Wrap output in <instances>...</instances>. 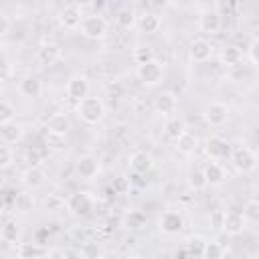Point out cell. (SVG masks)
Listing matches in <instances>:
<instances>
[{
  "mask_svg": "<svg viewBox=\"0 0 259 259\" xmlns=\"http://www.w3.org/2000/svg\"><path fill=\"white\" fill-rule=\"evenodd\" d=\"M77 113H79V117L85 121V123H97V121H101V117H103V113H105V105H103V101L99 99V97H85V99H81L79 103H77Z\"/></svg>",
  "mask_w": 259,
  "mask_h": 259,
  "instance_id": "6da1fadb",
  "label": "cell"
},
{
  "mask_svg": "<svg viewBox=\"0 0 259 259\" xmlns=\"http://www.w3.org/2000/svg\"><path fill=\"white\" fill-rule=\"evenodd\" d=\"M231 162H233V166H235L239 172L247 174V172H253V170H255V166H257V156H255V152H253L251 148L243 146V148H237V150L233 152Z\"/></svg>",
  "mask_w": 259,
  "mask_h": 259,
  "instance_id": "7a4b0ae2",
  "label": "cell"
},
{
  "mask_svg": "<svg viewBox=\"0 0 259 259\" xmlns=\"http://www.w3.org/2000/svg\"><path fill=\"white\" fill-rule=\"evenodd\" d=\"M81 32L87 38H103L107 34V22L101 16H97V14L83 16V20H81Z\"/></svg>",
  "mask_w": 259,
  "mask_h": 259,
  "instance_id": "3957f363",
  "label": "cell"
},
{
  "mask_svg": "<svg viewBox=\"0 0 259 259\" xmlns=\"http://www.w3.org/2000/svg\"><path fill=\"white\" fill-rule=\"evenodd\" d=\"M136 73H138V79L144 85H148V87H154V85H158L162 81V65L156 59L150 61V63L138 65V71Z\"/></svg>",
  "mask_w": 259,
  "mask_h": 259,
  "instance_id": "277c9868",
  "label": "cell"
},
{
  "mask_svg": "<svg viewBox=\"0 0 259 259\" xmlns=\"http://www.w3.org/2000/svg\"><path fill=\"white\" fill-rule=\"evenodd\" d=\"M87 95H89V79L85 75H73L67 81V97L79 103Z\"/></svg>",
  "mask_w": 259,
  "mask_h": 259,
  "instance_id": "5b68a950",
  "label": "cell"
},
{
  "mask_svg": "<svg viewBox=\"0 0 259 259\" xmlns=\"http://www.w3.org/2000/svg\"><path fill=\"white\" fill-rule=\"evenodd\" d=\"M221 229L227 233V235H237L245 229V217L241 210L237 208H231V210H225L223 212V225Z\"/></svg>",
  "mask_w": 259,
  "mask_h": 259,
  "instance_id": "8992f818",
  "label": "cell"
},
{
  "mask_svg": "<svg viewBox=\"0 0 259 259\" xmlns=\"http://www.w3.org/2000/svg\"><path fill=\"white\" fill-rule=\"evenodd\" d=\"M59 20L65 28L69 30H75L81 26V20H83V12H81V6L79 4H67L61 12H59Z\"/></svg>",
  "mask_w": 259,
  "mask_h": 259,
  "instance_id": "52a82bcc",
  "label": "cell"
},
{
  "mask_svg": "<svg viewBox=\"0 0 259 259\" xmlns=\"http://www.w3.org/2000/svg\"><path fill=\"white\" fill-rule=\"evenodd\" d=\"M75 172L79 174V178L91 180V178H95L99 174V160L95 156H89V154L81 156L77 160V164H75Z\"/></svg>",
  "mask_w": 259,
  "mask_h": 259,
  "instance_id": "ba28073f",
  "label": "cell"
},
{
  "mask_svg": "<svg viewBox=\"0 0 259 259\" xmlns=\"http://www.w3.org/2000/svg\"><path fill=\"white\" fill-rule=\"evenodd\" d=\"M182 227H184L182 214L176 212V210H166L160 217V231L166 233V235H176V233L182 231Z\"/></svg>",
  "mask_w": 259,
  "mask_h": 259,
  "instance_id": "9c48e42d",
  "label": "cell"
},
{
  "mask_svg": "<svg viewBox=\"0 0 259 259\" xmlns=\"http://www.w3.org/2000/svg\"><path fill=\"white\" fill-rule=\"evenodd\" d=\"M91 196L87 194V192H75V194H71L69 198H67V208L73 212V214H79V217H83V214H87L89 210H91Z\"/></svg>",
  "mask_w": 259,
  "mask_h": 259,
  "instance_id": "30bf717a",
  "label": "cell"
},
{
  "mask_svg": "<svg viewBox=\"0 0 259 259\" xmlns=\"http://www.w3.org/2000/svg\"><path fill=\"white\" fill-rule=\"evenodd\" d=\"M188 55L194 63H204L212 55V45L206 38H196V40H192V45L188 49Z\"/></svg>",
  "mask_w": 259,
  "mask_h": 259,
  "instance_id": "8fae6325",
  "label": "cell"
},
{
  "mask_svg": "<svg viewBox=\"0 0 259 259\" xmlns=\"http://www.w3.org/2000/svg\"><path fill=\"white\" fill-rule=\"evenodd\" d=\"M59 57H61V49H59V45H55V42H45V45H40V49H38V53H36V61H38L42 67L55 65V63L59 61Z\"/></svg>",
  "mask_w": 259,
  "mask_h": 259,
  "instance_id": "7c38bea8",
  "label": "cell"
},
{
  "mask_svg": "<svg viewBox=\"0 0 259 259\" xmlns=\"http://www.w3.org/2000/svg\"><path fill=\"white\" fill-rule=\"evenodd\" d=\"M204 117H206V121H208L210 125H223V123L227 121V117H229V107H227L225 103H221V101H212V103L206 107Z\"/></svg>",
  "mask_w": 259,
  "mask_h": 259,
  "instance_id": "4fadbf2b",
  "label": "cell"
},
{
  "mask_svg": "<svg viewBox=\"0 0 259 259\" xmlns=\"http://www.w3.org/2000/svg\"><path fill=\"white\" fill-rule=\"evenodd\" d=\"M174 148H176L180 154L190 156V154H194V150L198 148V138H196L192 132L184 130V132L174 140Z\"/></svg>",
  "mask_w": 259,
  "mask_h": 259,
  "instance_id": "5bb4252c",
  "label": "cell"
},
{
  "mask_svg": "<svg viewBox=\"0 0 259 259\" xmlns=\"http://www.w3.org/2000/svg\"><path fill=\"white\" fill-rule=\"evenodd\" d=\"M204 152H206V156H208L210 160H221V158L227 156V152H229V144H227L221 136H212V138L206 140Z\"/></svg>",
  "mask_w": 259,
  "mask_h": 259,
  "instance_id": "9a60e30c",
  "label": "cell"
},
{
  "mask_svg": "<svg viewBox=\"0 0 259 259\" xmlns=\"http://www.w3.org/2000/svg\"><path fill=\"white\" fill-rule=\"evenodd\" d=\"M152 166H154V160L146 152H134L130 158V168L134 174H146L152 170Z\"/></svg>",
  "mask_w": 259,
  "mask_h": 259,
  "instance_id": "2e32d148",
  "label": "cell"
},
{
  "mask_svg": "<svg viewBox=\"0 0 259 259\" xmlns=\"http://www.w3.org/2000/svg\"><path fill=\"white\" fill-rule=\"evenodd\" d=\"M154 107H156L158 113H162V115H170V113L176 111L178 101H176V97H174L170 91H164V93L156 95V99H154Z\"/></svg>",
  "mask_w": 259,
  "mask_h": 259,
  "instance_id": "e0dca14e",
  "label": "cell"
},
{
  "mask_svg": "<svg viewBox=\"0 0 259 259\" xmlns=\"http://www.w3.org/2000/svg\"><path fill=\"white\" fill-rule=\"evenodd\" d=\"M200 30L206 34H217L221 30V14L217 10H206L200 14Z\"/></svg>",
  "mask_w": 259,
  "mask_h": 259,
  "instance_id": "ac0fdd59",
  "label": "cell"
},
{
  "mask_svg": "<svg viewBox=\"0 0 259 259\" xmlns=\"http://www.w3.org/2000/svg\"><path fill=\"white\" fill-rule=\"evenodd\" d=\"M47 130L49 134H57V136H67V132L71 130V121L65 113H53L47 121Z\"/></svg>",
  "mask_w": 259,
  "mask_h": 259,
  "instance_id": "d6986e66",
  "label": "cell"
},
{
  "mask_svg": "<svg viewBox=\"0 0 259 259\" xmlns=\"http://www.w3.org/2000/svg\"><path fill=\"white\" fill-rule=\"evenodd\" d=\"M202 174H204V180H206V184H221V182H225V168L221 166V164H217V162H210V164H206V168L202 170Z\"/></svg>",
  "mask_w": 259,
  "mask_h": 259,
  "instance_id": "ffe728a7",
  "label": "cell"
},
{
  "mask_svg": "<svg viewBox=\"0 0 259 259\" xmlns=\"http://www.w3.org/2000/svg\"><path fill=\"white\" fill-rule=\"evenodd\" d=\"M40 91H42V85H40V81L36 77H24L20 81V93L24 97H38Z\"/></svg>",
  "mask_w": 259,
  "mask_h": 259,
  "instance_id": "44dd1931",
  "label": "cell"
},
{
  "mask_svg": "<svg viewBox=\"0 0 259 259\" xmlns=\"http://www.w3.org/2000/svg\"><path fill=\"white\" fill-rule=\"evenodd\" d=\"M160 24H162V22H160V16L154 14V12H144V14L140 16V28H142L146 34L158 32Z\"/></svg>",
  "mask_w": 259,
  "mask_h": 259,
  "instance_id": "7402d4cb",
  "label": "cell"
},
{
  "mask_svg": "<svg viewBox=\"0 0 259 259\" xmlns=\"http://www.w3.org/2000/svg\"><path fill=\"white\" fill-rule=\"evenodd\" d=\"M22 182L26 184V186H40L42 182H45V172L38 168V166H30L28 170H24V174H22Z\"/></svg>",
  "mask_w": 259,
  "mask_h": 259,
  "instance_id": "603a6c76",
  "label": "cell"
},
{
  "mask_svg": "<svg viewBox=\"0 0 259 259\" xmlns=\"http://www.w3.org/2000/svg\"><path fill=\"white\" fill-rule=\"evenodd\" d=\"M115 22H117L121 28H132V26L136 24V12H134V8H130V6L119 8L117 14H115Z\"/></svg>",
  "mask_w": 259,
  "mask_h": 259,
  "instance_id": "cb8c5ba5",
  "label": "cell"
},
{
  "mask_svg": "<svg viewBox=\"0 0 259 259\" xmlns=\"http://www.w3.org/2000/svg\"><path fill=\"white\" fill-rule=\"evenodd\" d=\"M221 59H223V63H225V65H229V67H235V65H239V63H241V59H243V53H241V49H239V47L231 45V47H225V49H223V53H221Z\"/></svg>",
  "mask_w": 259,
  "mask_h": 259,
  "instance_id": "d4e9b609",
  "label": "cell"
},
{
  "mask_svg": "<svg viewBox=\"0 0 259 259\" xmlns=\"http://www.w3.org/2000/svg\"><path fill=\"white\" fill-rule=\"evenodd\" d=\"M0 134H2L4 142H8V144H14V142H18V140L22 138V127H20L16 121H10V123L2 125Z\"/></svg>",
  "mask_w": 259,
  "mask_h": 259,
  "instance_id": "484cf974",
  "label": "cell"
},
{
  "mask_svg": "<svg viewBox=\"0 0 259 259\" xmlns=\"http://www.w3.org/2000/svg\"><path fill=\"white\" fill-rule=\"evenodd\" d=\"M204 239L202 237H190L188 241H186V245H184V249H186V253H188V257L192 259V257H202V251H204Z\"/></svg>",
  "mask_w": 259,
  "mask_h": 259,
  "instance_id": "4316f807",
  "label": "cell"
},
{
  "mask_svg": "<svg viewBox=\"0 0 259 259\" xmlns=\"http://www.w3.org/2000/svg\"><path fill=\"white\" fill-rule=\"evenodd\" d=\"M38 255H42L40 245H36V243H20L18 245V257L20 259H34Z\"/></svg>",
  "mask_w": 259,
  "mask_h": 259,
  "instance_id": "83f0119b",
  "label": "cell"
},
{
  "mask_svg": "<svg viewBox=\"0 0 259 259\" xmlns=\"http://www.w3.org/2000/svg\"><path fill=\"white\" fill-rule=\"evenodd\" d=\"M132 59H134L138 65L150 63V61H154V49H152V47H138V49H134Z\"/></svg>",
  "mask_w": 259,
  "mask_h": 259,
  "instance_id": "f1b7e54d",
  "label": "cell"
},
{
  "mask_svg": "<svg viewBox=\"0 0 259 259\" xmlns=\"http://www.w3.org/2000/svg\"><path fill=\"white\" fill-rule=\"evenodd\" d=\"M45 144H47V148L53 150V152H63V150L67 148V138H65V136H57V134H47Z\"/></svg>",
  "mask_w": 259,
  "mask_h": 259,
  "instance_id": "f546056e",
  "label": "cell"
},
{
  "mask_svg": "<svg viewBox=\"0 0 259 259\" xmlns=\"http://www.w3.org/2000/svg\"><path fill=\"white\" fill-rule=\"evenodd\" d=\"M16 237H18V225L14 221H8L0 227V239L2 241L12 243V241H16Z\"/></svg>",
  "mask_w": 259,
  "mask_h": 259,
  "instance_id": "4dcf8cb0",
  "label": "cell"
},
{
  "mask_svg": "<svg viewBox=\"0 0 259 259\" xmlns=\"http://www.w3.org/2000/svg\"><path fill=\"white\" fill-rule=\"evenodd\" d=\"M223 255H225V249L221 243H217V241L204 243V251H202L204 259H223Z\"/></svg>",
  "mask_w": 259,
  "mask_h": 259,
  "instance_id": "1f68e13d",
  "label": "cell"
},
{
  "mask_svg": "<svg viewBox=\"0 0 259 259\" xmlns=\"http://www.w3.org/2000/svg\"><path fill=\"white\" fill-rule=\"evenodd\" d=\"M243 217H245V221H251V223H257L259 221V200L257 198H251V200L245 202Z\"/></svg>",
  "mask_w": 259,
  "mask_h": 259,
  "instance_id": "d6a6232c",
  "label": "cell"
},
{
  "mask_svg": "<svg viewBox=\"0 0 259 259\" xmlns=\"http://www.w3.org/2000/svg\"><path fill=\"white\" fill-rule=\"evenodd\" d=\"M14 206H16L18 210L26 212V210H32L34 200H32V196H30V194H26V192H18V194L14 196Z\"/></svg>",
  "mask_w": 259,
  "mask_h": 259,
  "instance_id": "836d02e7",
  "label": "cell"
},
{
  "mask_svg": "<svg viewBox=\"0 0 259 259\" xmlns=\"http://www.w3.org/2000/svg\"><path fill=\"white\" fill-rule=\"evenodd\" d=\"M16 115V109L8 103V101H0V125H6L14 119Z\"/></svg>",
  "mask_w": 259,
  "mask_h": 259,
  "instance_id": "e575fe53",
  "label": "cell"
},
{
  "mask_svg": "<svg viewBox=\"0 0 259 259\" xmlns=\"http://www.w3.org/2000/svg\"><path fill=\"white\" fill-rule=\"evenodd\" d=\"M188 186L192 188V190H202L204 186H206V180H204V174H202V170H194V172H190V176H188Z\"/></svg>",
  "mask_w": 259,
  "mask_h": 259,
  "instance_id": "d590c367",
  "label": "cell"
},
{
  "mask_svg": "<svg viewBox=\"0 0 259 259\" xmlns=\"http://www.w3.org/2000/svg\"><path fill=\"white\" fill-rule=\"evenodd\" d=\"M45 208L47 210H63L65 208V200L59 196V194H49L47 198H45Z\"/></svg>",
  "mask_w": 259,
  "mask_h": 259,
  "instance_id": "8d00e7d4",
  "label": "cell"
},
{
  "mask_svg": "<svg viewBox=\"0 0 259 259\" xmlns=\"http://www.w3.org/2000/svg\"><path fill=\"white\" fill-rule=\"evenodd\" d=\"M182 132H184V123H182L180 119H172V121H168V125H166V134H168L172 140H176Z\"/></svg>",
  "mask_w": 259,
  "mask_h": 259,
  "instance_id": "74e56055",
  "label": "cell"
},
{
  "mask_svg": "<svg viewBox=\"0 0 259 259\" xmlns=\"http://www.w3.org/2000/svg\"><path fill=\"white\" fill-rule=\"evenodd\" d=\"M127 221H130V227H142L146 223V214L142 210H134V212H130Z\"/></svg>",
  "mask_w": 259,
  "mask_h": 259,
  "instance_id": "f35d334b",
  "label": "cell"
},
{
  "mask_svg": "<svg viewBox=\"0 0 259 259\" xmlns=\"http://www.w3.org/2000/svg\"><path fill=\"white\" fill-rule=\"evenodd\" d=\"M10 162H12V152H10V148H8V146H0V168L10 166Z\"/></svg>",
  "mask_w": 259,
  "mask_h": 259,
  "instance_id": "ab89813d",
  "label": "cell"
},
{
  "mask_svg": "<svg viewBox=\"0 0 259 259\" xmlns=\"http://www.w3.org/2000/svg\"><path fill=\"white\" fill-rule=\"evenodd\" d=\"M81 253H83V259H97V257H99V249H97L93 243H87V245L81 249Z\"/></svg>",
  "mask_w": 259,
  "mask_h": 259,
  "instance_id": "60d3db41",
  "label": "cell"
},
{
  "mask_svg": "<svg viewBox=\"0 0 259 259\" xmlns=\"http://www.w3.org/2000/svg\"><path fill=\"white\" fill-rule=\"evenodd\" d=\"M223 212H225V210H221V208H217V210L210 212V227H212L214 231H219L221 225H223Z\"/></svg>",
  "mask_w": 259,
  "mask_h": 259,
  "instance_id": "b9f144b4",
  "label": "cell"
},
{
  "mask_svg": "<svg viewBox=\"0 0 259 259\" xmlns=\"http://www.w3.org/2000/svg\"><path fill=\"white\" fill-rule=\"evenodd\" d=\"M257 49H259V40H257V38H253V40H251V45H249V49H247V55H249L251 65H257Z\"/></svg>",
  "mask_w": 259,
  "mask_h": 259,
  "instance_id": "7bdbcfd3",
  "label": "cell"
},
{
  "mask_svg": "<svg viewBox=\"0 0 259 259\" xmlns=\"http://www.w3.org/2000/svg\"><path fill=\"white\" fill-rule=\"evenodd\" d=\"M63 259H83V253H81V249H65Z\"/></svg>",
  "mask_w": 259,
  "mask_h": 259,
  "instance_id": "ee69618b",
  "label": "cell"
},
{
  "mask_svg": "<svg viewBox=\"0 0 259 259\" xmlns=\"http://www.w3.org/2000/svg\"><path fill=\"white\" fill-rule=\"evenodd\" d=\"M127 186H130V184H127L125 178H117V180L113 182V192H119V194H121V192L127 190Z\"/></svg>",
  "mask_w": 259,
  "mask_h": 259,
  "instance_id": "f6af8a7d",
  "label": "cell"
},
{
  "mask_svg": "<svg viewBox=\"0 0 259 259\" xmlns=\"http://www.w3.org/2000/svg\"><path fill=\"white\" fill-rule=\"evenodd\" d=\"M8 28H10V20H8V16H6L4 12H0V36L6 34Z\"/></svg>",
  "mask_w": 259,
  "mask_h": 259,
  "instance_id": "bcb514c9",
  "label": "cell"
},
{
  "mask_svg": "<svg viewBox=\"0 0 259 259\" xmlns=\"http://www.w3.org/2000/svg\"><path fill=\"white\" fill-rule=\"evenodd\" d=\"M28 162H30V166H38L40 164V156L36 152H30L28 154Z\"/></svg>",
  "mask_w": 259,
  "mask_h": 259,
  "instance_id": "7dc6e473",
  "label": "cell"
},
{
  "mask_svg": "<svg viewBox=\"0 0 259 259\" xmlns=\"http://www.w3.org/2000/svg\"><path fill=\"white\" fill-rule=\"evenodd\" d=\"M45 235H49V231H45V229H42V231H38V233H36V241H34V243H36V245H45Z\"/></svg>",
  "mask_w": 259,
  "mask_h": 259,
  "instance_id": "c3c4849f",
  "label": "cell"
},
{
  "mask_svg": "<svg viewBox=\"0 0 259 259\" xmlns=\"http://www.w3.org/2000/svg\"><path fill=\"white\" fill-rule=\"evenodd\" d=\"M186 257H188V253H186V249H184V247H182L180 251H176V259H186ZM188 259H190V257H188Z\"/></svg>",
  "mask_w": 259,
  "mask_h": 259,
  "instance_id": "681fc988",
  "label": "cell"
},
{
  "mask_svg": "<svg viewBox=\"0 0 259 259\" xmlns=\"http://www.w3.org/2000/svg\"><path fill=\"white\" fill-rule=\"evenodd\" d=\"M51 259H63V251H53L51 253Z\"/></svg>",
  "mask_w": 259,
  "mask_h": 259,
  "instance_id": "f907efd6",
  "label": "cell"
},
{
  "mask_svg": "<svg viewBox=\"0 0 259 259\" xmlns=\"http://www.w3.org/2000/svg\"><path fill=\"white\" fill-rule=\"evenodd\" d=\"M4 206H6V200H4V196H2V194H0V212H2V210H4Z\"/></svg>",
  "mask_w": 259,
  "mask_h": 259,
  "instance_id": "816d5d0a",
  "label": "cell"
},
{
  "mask_svg": "<svg viewBox=\"0 0 259 259\" xmlns=\"http://www.w3.org/2000/svg\"><path fill=\"white\" fill-rule=\"evenodd\" d=\"M125 259H138V257H125Z\"/></svg>",
  "mask_w": 259,
  "mask_h": 259,
  "instance_id": "f5cc1de1",
  "label": "cell"
}]
</instances>
